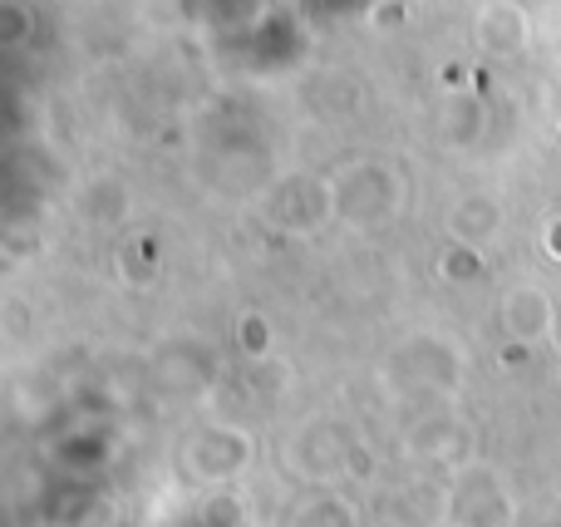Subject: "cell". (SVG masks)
Listing matches in <instances>:
<instances>
[{
    "label": "cell",
    "mask_w": 561,
    "mask_h": 527,
    "mask_svg": "<svg viewBox=\"0 0 561 527\" xmlns=\"http://www.w3.org/2000/svg\"><path fill=\"white\" fill-rule=\"evenodd\" d=\"M296 527H359V513L340 493H316L310 503H300Z\"/></svg>",
    "instance_id": "2"
},
{
    "label": "cell",
    "mask_w": 561,
    "mask_h": 527,
    "mask_svg": "<svg viewBox=\"0 0 561 527\" xmlns=\"http://www.w3.org/2000/svg\"><path fill=\"white\" fill-rule=\"evenodd\" d=\"M237 335H242V351L252 355V360H266V355H272V325H266L256 311H252V316H242Z\"/></svg>",
    "instance_id": "3"
},
{
    "label": "cell",
    "mask_w": 561,
    "mask_h": 527,
    "mask_svg": "<svg viewBox=\"0 0 561 527\" xmlns=\"http://www.w3.org/2000/svg\"><path fill=\"white\" fill-rule=\"evenodd\" d=\"M252 449L256 444L247 429H237V424H213V429H203L187 444V469H193V479L207 483V489H227L237 473H247Z\"/></svg>",
    "instance_id": "1"
}]
</instances>
